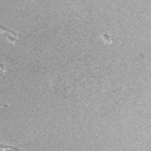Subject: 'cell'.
Instances as JSON below:
<instances>
[{
    "mask_svg": "<svg viewBox=\"0 0 151 151\" xmlns=\"http://www.w3.org/2000/svg\"><path fill=\"white\" fill-rule=\"evenodd\" d=\"M1 31H2V33H8L9 35H13V37L18 38V34H17L15 32H13L12 29H8V28H6L5 26H1Z\"/></svg>",
    "mask_w": 151,
    "mask_h": 151,
    "instance_id": "cell-1",
    "label": "cell"
},
{
    "mask_svg": "<svg viewBox=\"0 0 151 151\" xmlns=\"http://www.w3.org/2000/svg\"><path fill=\"white\" fill-rule=\"evenodd\" d=\"M0 150H13V151H19V147H15V146H5V145H0Z\"/></svg>",
    "mask_w": 151,
    "mask_h": 151,
    "instance_id": "cell-2",
    "label": "cell"
},
{
    "mask_svg": "<svg viewBox=\"0 0 151 151\" xmlns=\"http://www.w3.org/2000/svg\"><path fill=\"white\" fill-rule=\"evenodd\" d=\"M101 38H103V40H105L106 42H111V41H112V40H111V38H110V35H109V34H106V33L101 34Z\"/></svg>",
    "mask_w": 151,
    "mask_h": 151,
    "instance_id": "cell-3",
    "label": "cell"
},
{
    "mask_svg": "<svg viewBox=\"0 0 151 151\" xmlns=\"http://www.w3.org/2000/svg\"><path fill=\"white\" fill-rule=\"evenodd\" d=\"M7 39H8V41H9V42H15V40H17V38H15V37L9 35V34H8V38H7Z\"/></svg>",
    "mask_w": 151,
    "mask_h": 151,
    "instance_id": "cell-4",
    "label": "cell"
}]
</instances>
